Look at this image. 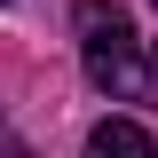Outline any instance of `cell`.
Wrapping results in <instances>:
<instances>
[{
    "label": "cell",
    "instance_id": "obj_1",
    "mask_svg": "<svg viewBox=\"0 0 158 158\" xmlns=\"http://www.w3.org/2000/svg\"><path fill=\"white\" fill-rule=\"evenodd\" d=\"M79 56L111 103H158V63H142L135 16L118 0H79Z\"/></svg>",
    "mask_w": 158,
    "mask_h": 158
},
{
    "label": "cell",
    "instance_id": "obj_3",
    "mask_svg": "<svg viewBox=\"0 0 158 158\" xmlns=\"http://www.w3.org/2000/svg\"><path fill=\"white\" fill-rule=\"evenodd\" d=\"M0 8H8V0H0Z\"/></svg>",
    "mask_w": 158,
    "mask_h": 158
},
{
    "label": "cell",
    "instance_id": "obj_2",
    "mask_svg": "<svg viewBox=\"0 0 158 158\" xmlns=\"http://www.w3.org/2000/svg\"><path fill=\"white\" fill-rule=\"evenodd\" d=\"M87 158H158L150 127H135V118H103L95 135H87Z\"/></svg>",
    "mask_w": 158,
    "mask_h": 158
}]
</instances>
